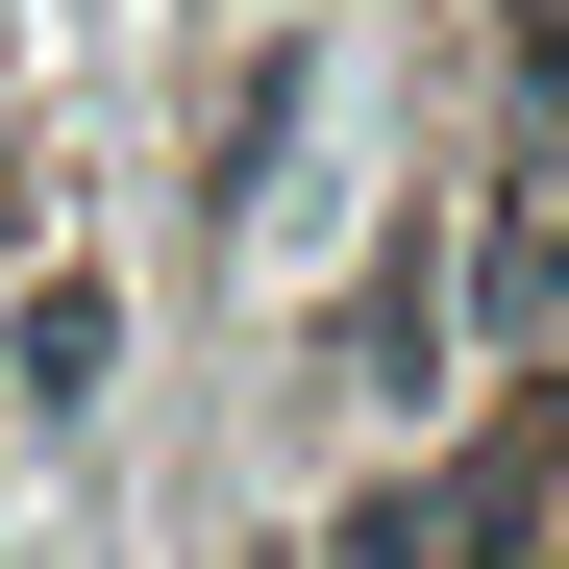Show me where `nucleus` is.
<instances>
[{"mask_svg":"<svg viewBox=\"0 0 569 569\" xmlns=\"http://www.w3.org/2000/svg\"><path fill=\"white\" fill-rule=\"evenodd\" d=\"M496 347L569 371V173H520V199H496Z\"/></svg>","mask_w":569,"mask_h":569,"instance_id":"obj_1","label":"nucleus"}]
</instances>
